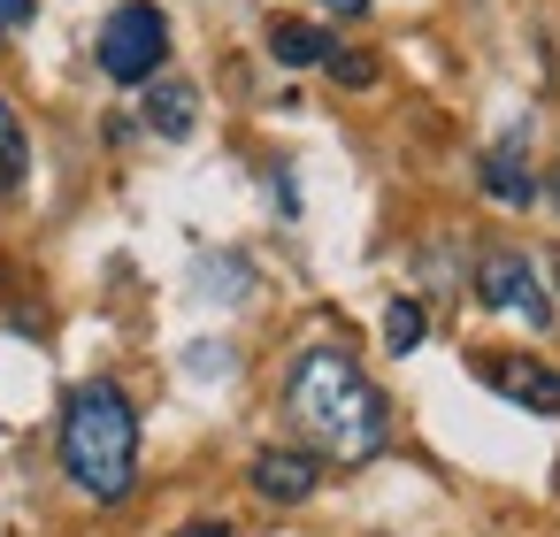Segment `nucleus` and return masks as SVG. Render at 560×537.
<instances>
[{
  "mask_svg": "<svg viewBox=\"0 0 560 537\" xmlns=\"http://www.w3.org/2000/svg\"><path fill=\"white\" fill-rule=\"evenodd\" d=\"M284 415H292V430L307 437V453L315 460H376L384 453V430H392V415H384V392L361 376V361L353 353H338V346H307L300 361H292V376H284Z\"/></svg>",
  "mask_w": 560,
  "mask_h": 537,
  "instance_id": "nucleus-1",
  "label": "nucleus"
},
{
  "mask_svg": "<svg viewBox=\"0 0 560 537\" xmlns=\"http://www.w3.org/2000/svg\"><path fill=\"white\" fill-rule=\"evenodd\" d=\"M62 468L101 506H116L131 491V476H139V415L108 376L70 392V407H62Z\"/></svg>",
  "mask_w": 560,
  "mask_h": 537,
  "instance_id": "nucleus-2",
  "label": "nucleus"
},
{
  "mask_svg": "<svg viewBox=\"0 0 560 537\" xmlns=\"http://www.w3.org/2000/svg\"><path fill=\"white\" fill-rule=\"evenodd\" d=\"M162 62H170V24H162V9H154V0H124V9L101 24V70H108L116 85H154Z\"/></svg>",
  "mask_w": 560,
  "mask_h": 537,
  "instance_id": "nucleus-3",
  "label": "nucleus"
},
{
  "mask_svg": "<svg viewBox=\"0 0 560 537\" xmlns=\"http://www.w3.org/2000/svg\"><path fill=\"white\" fill-rule=\"evenodd\" d=\"M476 300H483L491 315H506V323L552 330V300H545V284H537V269H529V254H514V246H491V254L476 261Z\"/></svg>",
  "mask_w": 560,
  "mask_h": 537,
  "instance_id": "nucleus-4",
  "label": "nucleus"
},
{
  "mask_svg": "<svg viewBox=\"0 0 560 537\" xmlns=\"http://www.w3.org/2000/svg\"><path fill=\"white\" fill-rule=\"evenodd\" d=\"M476 369H483V384H491L499 399H514V407H529V415H560V369L522 361V353H491V361H476Z\"/></svg>",
  "mask_w": 560,
  "mask_h": 537,
  "instance_id": "nucleus-5",
  "label": "nucleus"
},
{
  "mask_svg": "<svg viewBox=\"0 0 560 537\" xmlns=\"http://www.w3.org/2000/svg\"><path fill=\"white\" fill-rule=\"evenodd\" d=\"M315 476H323V460H315L307 445H269V453L254 460V491H261V499H277V506L315 499Z\"/></svg>",
  "mask_w": 560,
  "mask_h": 537,
  "instance_id": "nucleus-6",
  "label": "nucleus"
},
{
  "mask_svg": "<svg viewBox=\"0 0 560 537\" xmlns=\"http://www.w3.org/2000/svg\"><path fill=\"white\" fill-rule=\"evenodd\" d=\"M483 192H491L499 208H529V200H537V177H529V162H522V131L483 154Z\"/></svg>",
  "mask_w": 560,
  "mask_h": 537,
  "instance_id": "nucleus-7",
  "label": "nucleus"
},
{
  "mask_svg": "<svg viewBox=\"0 0 560 537\" xmlns=\"http://www.w3.org/2000/svg\"><path fill=\"white\" fill-rule=\"evenodd\" d=\"M192 124H200V93L177 85V78H154V85H147V131H162V139H192Z\"/></svg>",
  "mask_w": 560,
  "mask_h": 537,
  "instance_id": "nucleus-8",
  "label": "nucleus"
},
{
  "mask_svg": "<svg viewBox=\"0 0 560 537\" xmlns=\"http://www.w3.org/2000/svg\"><path fill=\"white\" fill-rule=\"evenodd\" d=\"M269 47H277V62H292V70H307V62H338V39L315 32V24H277Z\"/></svg>",
  "mask_w": 560,
  "mask_h": 537,
  "instance_id": "nucleus-9",
  "label": "nucleus"
},
{
  "mask_svg": "<svg viewBox=\"0 0 560 537\" xmlns=\"http://www.w3.org/2000/svg\"><path fill=\"white\" fill-rule=\"evenodd\" d=\"M16 185H24V124L0 101V192H16Z\"/></svg>",
  "mask_w": 560,
  "mask_h": 537,
  "instance_id": "nucleus-10",
  "label": "nucleus"
},
{
  "mask_svg": "<svg viewBox=\"0 0 560 537\" xmlns=\"http://www.w3.org/2000/svg\"><path fill=\"white\" fill-rule=\"evenodd\" d=\"M384 346H392V353H415V346H422V307H415V300H392V307H384Z\"/></svg>",
  "mask_w": 560,
  "mask_h": 537,
  "instance_id": "nucleus-11",
  "label": "nucleus"
},
{
  "mask_svg": "<svg viewBox=\"0 0 560 537\" xmlns=\"http://www.w3.org/2000/svg\"><path fill=\"white\" fill-rule=\"evenodd\" d=\"M330 78H338V85H369V78H376V62H369V55H338V62H330Z\"/></svg>",
  "mask_w": 560,
  "mask_h": 537,
  "instance_id": "nucleus-12",
  "label": "nucleus"
},
{
  "mask_svg": "<svg viewBox=\"0 0 560 537\" xmlns=\"http://www.w3.org/2000/svg\"><path fill=\"white\" fill-rule=\"evenodd\" d=\"M39 9H32V0H0V32H24Z\"/></svg>",
  "mask_w": 560,
  "mask_h": 537,
  "instance_id": "nucleus-13",
  "label": "nucleus"
},
{
  "mask_svg": "<svg viewBox=\"0 0 560 537\" xmlns=\"http://www.w3.org/2000/svg\"><path fill=\"white\" fill-rule=\"evenodd\" d=\"M315 9H330V16H369V0H315Z\"/></svg>",
  "mask_w": 560,
  "mask_h": 537,
  "instance_id": "nucleus-14",
  "label": "nucleus"
},
{
  "mask_svg": "<svg viewBox=\"0 0 560 537\" xmlns=\"http://www.w3.org/2000/svg\"><path fill=\"white\" fill-rule=\"evenodd\" d=\"M177 537H231L223 522H192V529H177Z\"/></svg>",
  "mask_w": 560,
  "mask_h": 537,
  "instance_id": "nucleus-15",
  "label": "nucleus"
},
{
  "mask_svg": "<svg viewBox=\"0 0 560 537\" xmlns=\"http://www.w3.org/2000/svg\"><path fill=\"white\" fill-rule=\"evenodd\" d=\"M552 200H560V170H552Z\"/></svg>",
  "mask_w": 560,
  "mask_h": 537,
  "instance_id": "nucleus-16",
  "label": "nucleus"
},
{
  "mask_svg": "<svg viewBox=\"0 0 560 537\" xmlns=\"http://www.w3.org/2000/svg\"><path fill=\"white\" fill-rule=\"evenodd\" d=\"M552 284H560V261H552Z\"/></svg>",
  "mask_w": 560,
  "mask_h": 537,
  "instance_id": "nucleus-17",
  "label": "nucleus"
}]
</instances>
